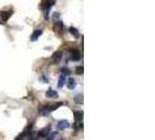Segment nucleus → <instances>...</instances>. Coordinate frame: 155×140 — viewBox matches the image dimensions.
Here are the masks:
<instances>
[{
  "mask_svg": "<svg viewBox=\"0 0 155 140\" xmlns=\"http://www.w3.org/2000/svg\"><path fill=\"white\" fill-rule=\"evenodd\" d=\"M48 140H51V139H48Z\"/></svg>",
  "mask_w": 155,
  "mask_h": 140,
  "instance_id": "nucleus-18",
  "label": "nucleus"
},
{
  "mask_svg": "<svg viewBox=\"0 0 155 140\" xmlns=\"http://www.w3.org/2000/svg\"><path fill=\"white\" fill-rule=\"evenodd\" d=\"M75 87H76V81H75L73 78L68 79V88L72 90V89H75Z\"/></svg>",
  "mask_w": 155,
  "mask_h": 140,
  "instance_id": "nucleus-10",
  "label": "nucleus"
},
{
  "mask_svg": "<svg viewBox=\"0 0 155 140\" xmlns=\"http://www.w3.org/2000/svg\"><path fill=\"white\" fill-rule=\"evenodd\" d=\"M41 79H42V81H44V82H48V79H47V77H44V76H43V77H41Z\"/></svg>",
  "mask_w": 155,
  "mask_h": 140,
  "instance_id": "nucleus-17",
  "label": "nucleus"
},
{
  "mask_svg": "<svg viewBox=\"0 0 155 140\" xmlns=\"http://www.w3.org/2000/svg\"><path fill=\"white\" fill-rule=\"evenodd\" d=\"M61 72H62V75H64V76H65V75H69V74H70L69 69H66V68H62V69H61Z\"/></svg>",
  "mask_w": 155,
  "mask_h": 140,
  "instance_id": "nucleus-15",
  "label": "nucleus"
},
{
  "mask_svg": "<svg viewBox=\"0 0 155 140\" xmlns=\"http://www.w3.org/2000/svg\"><path fill=\"white\" fill-rule=\"evenodd\" d=\"M61 140H63V139H61Z\"/></svg>",
  "mask_w": 155,
  "mask_h": 140,
  "instance_id": "nucleus-19",
  "label": "nucleus"
},
{
  "mask_svg": "<svg viewBox=\"0 0 155 140\" xmlns=\"http://www.w3.org/2000/svg\"><path fill=\"white\" fill-rule=\"evenodd\" d=\"M69 126H70V124H69V122H66V120H61V122H58V124H57V128L58 130H65Z\"/></svg>",
  "mask_w": 155,
  "mask_h": 140,
  "instance_id": "nucleus-2",
  "label": "nucleus"
},
{
  "mask_svg": "<svg viewBox=\"0 0 155 140\" xmlns=\"http://www.w3.org/2000/svg\"><path fill=\"white\" fill-rule=\"evenodd\" d=\"M12 15V11H8V12H2V20L4 21H7Z\"/></svg>",
  "mask_w": 155,
  "mask_h": 140,
  "instance_id": "nucleus-11",
  "label": "nucleus"
},
{
  "mask_svg": "<svg viewBox=\"0 0 155 140\" xmlns=\"http://www.w3.org/2000/svg\"><path fill=\"white\" fill-rule=\"evenodd\" d=\"M49 132H50V126H47L44 130H41V131L39 132V137H47L48 134H49Z\"/></svg>",
  "mask_w": 155,
  "mask_h": 140,
  "instance_id": "nucleus-6",
  "label": "nucleus"
},
{
  "mask_svg": "<svg viewBox=\"0 0 155 140\" xmlns=\"http://www.w3.org/2000/svg\"><path fill=\"white\" fill-rule=\"evenodd\" d=\"M62 56H63V52H61V50H57L56 52L53 54V57H51V60L54 63H58V62L61 61V58H62Z\"/></svg>",
  "mask_w": 155,
  "mask_h": 140,
  "instance_id": "nucleus-1",
  "label": "nucleus"
},
{
  "mask_svg": "<svg viewBox=\"0 0 155 140\" xmlns=\"http://www.w3.org/2000/svg\"><path fill=\"white\" fill-rule=\"evenodd\" d=\"M46 96L48 97V98H57V97H58V93H57L55 90H53V89H49L46 92Z\"/></svg>",
  "mask_w": 155,
  "mask_h": 140,
  "instance_id": "nucleus-3",
  "label": "nucleus"
},
{
  "mask_svg": "<svg viewBox=\"0 0 155 140\" xmlns=\"http://www.w3.org/2000/svg\"><path fill=\"white\" fill-rule=\"evenodd\" d=\"M70 55H71V58H72L73 61H78L81 58V54H79L78 50H71Z\"/></svg>",
  "mask_w": 155,
  "mask_h": 140,
  "instance_id": "nucleus-4",
  "label": "nucleus"
},
{
  "mask_svg": "<svg viewBox=\"0 0 155 140\" xmlns=\"http://www.w3.org/2000/svg\"><path fill=\"white\" fill-rule=\"evenodd\" d=\"M76 74H77V75H82V74H83V67H82V65L76 68Z\"/></svg>",
  "mask_w": 155,
  "mask_h": 140,
  "instance_id": "nucleus-14",
  "label": "nucleus"
},
{
  "mask_svg": "<svg viewBox=\"0 0 155 140\" xmlns=\"http://www.w3.org/2000/svg\"><path fill=\"white\" fill-rule=\"evenodd\" d=\"M50 112V110H49V106H42L41 109H40V111H39V113L40 114H48Z\"/></svg>",
  "mask_w": 155,
  "mask_h": 140,
  "instance_id": "nucleus-9",
  "label": "nucleus"
},
{
  "mask_svg": "<svg viewBox=\"0 0 155 140\" xmlns=\"http://www.w3.org/2000/svg\"><path fill=\"white\" fill-rule=\"evenodd\" d=\"M25 135H26V132H23V133H21V134H20V135H19L18 138H17V139L15 140H22L23 139V138H25Z\"/></svg>",
  "mask_w": 155,
  "mask_h": 140,
  "instance_id": "nucleus-16",
  "label": "nucleus"
},
{
  "mask_svg": "<svg viewBox=\"0 0 155 140\" xmlns=\"http://www.w3.org/2000/svg\"><path fill=\"white\" fill-rule=\"evenodd\" d=\"M73 114H75V119H76L77 122L82 120V118H83V112L82 111H76Z\"/></svg>",
  "mask_w": 155,
  "mask_h": 140,
  "instance_id": "nucleus-12",
  "label": "nucleus"
},
{
  "mask_svg": "<svg viewBox=\"0 0 155 140\" xmlns=\"http://www.w3.org/2000/svg\"><path fill=\"white\" fill-rule=\"evenodd\" d=\"M65 84V76L61 75L60 78H58V83H57V87L58 88H63V85Z\"/></svg>",
  "mask_w": 155,
  "mask_h": 140,
  "instance_id": "nucleus-7",
  "label": "nucleus"
},
{
  "mask_svg": "<svg viewBox=\"0 0 155 140\" xmlns=\"http://www.w3.org/2000/svg\"><path fill=\"white\" fill-rule=\"evenodd\" d=\"M69 32H70V33H71V34H72L76 39H78V37L81 36V35H79V33H78V30H77L75 27H70V28H69Z\"/></svg>",
  "mask_w": 155,
  "mask_h": 140,
  "instance_id": "nucleus-8",
  "label": "nucleus"
},
{
  "mask_svg": "<svg viewBox=\"0 0 155 140\" xmlns=\"http://www.w3.org/2000/svg\"><path fill=\"white\" fill-rule=\"evenodd\" d=\"M41 35H42V30H41V29H37V30H35V32L33 33V35L30 36V40H32V41H35Z\"/></svg>",
  "mask_w": 155,
  "mask_h": 140,
  "instance_id": "nucleus-5",
  "label": "nucleus"
},
{
  "mask_svg": "<svg viewBox=\"0 0 155 140\" xmlns=\"http://www.w3.org/2000/svg\"><path fill=\"white\" fill-rule=\"evenodd\" d=\"M75 102H76L77 104H82L83 103V96L82 95H77V96L75 97Z\"/></svg>",
  "mask_w": 155,
  "mask_h": 140,
  "instance_id": "nucleus-13",
  "label": "nucleus"
}]
</instances>
